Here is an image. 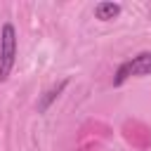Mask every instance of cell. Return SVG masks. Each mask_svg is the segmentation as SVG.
Wrapping results in <instances>:
<instances>
[{"label": "cell", "mask_w": 151, "mask_h": 151, "mask_svg": "<svg viewBox=\"0 0 151 151\" xmlns=\"http://www.w3.org/2000/svg\"><path fill=\"white\" fill-rule=\"evenodd\" d=\"M17 61V28L7 21L0 31V83H5Z\"/></svg>", "instance_id": "cell-1"}, {"label": "cell", "mask_w": 151, "mask_h": 151, "mask_svg": "<svg viewBox=\"0 0 151 151\" xmlns=\"http://www.w3.org/2000/svg\"><path fill=\"white\" fill-rule=\"evenodd\" d=\"M144 76H151V50L149 52H139L132 59L123 61L118 66L116 76H113V85L120 87L125 80H130V78H144Z\"/></svg>", "instance_id": "cell-2"}, {"label": "cell", "mask_w": 151, "mask_h": 151, "mask_svg": "<svg viewBox=\"0 0 151 151\" xmlns=\"http://www.w3.org/2000/svg\"><path fill=\"white\" fill-rule=\"evenodd\" d=\"M120 12H123V7L111 0H101L94 5V19H99V21H113L120 17Z\"/></svg>", "instance_id": "cell-3"}, {"label": "cell", "mask_w": 151, "mask_h": 151, "mask_svg": "<svg viewBox=\"0 0 151 151\" xmlns=\"http://www.w3.org/2000/svg\"><path fill=\"white\" fill-rule=\"evenodd\" d=\"M66 85H68V80H59L57 85H52L50 90H45V92L40 94V99H38V113H45V111L52 106V101L66 90Z\"/></svg>", "instance_id": "cell-4"}]
</instances>
